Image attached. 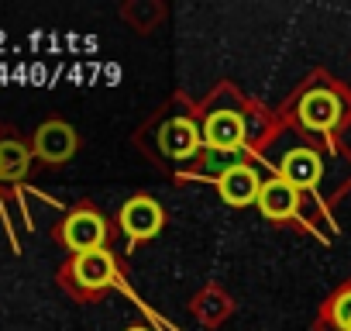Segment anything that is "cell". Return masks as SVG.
<instances>
[{
	"mask_svg": "<svg viewBox=\"0 0 351 331\" xmlns=\"http://www.w3.org/2000/svg\"><path fill=\"white\" fill-rule=\"evenodd\" d=\"M104 238H107V225H104V218H100L97 211H73V214L66 218V225H62V242H66V249H73L76 255L100 249Z\"/></svg>",
	"mask_w": 351,
	"mask_h": 331,
	"instance_id": "1",
	"label": "cell"
},
{
	"mask_svg": "<svg viewBox=\"0 0 351 331\" xmlns=\"http://www.w3.org/2000/svg\"><path fill=\"white\" fill-rule=\"evenodd\" d=\"M69 276H73L76 286H83V290H104V286L114 283L117 266H114V255H110L107 249H93V252H83V255L73 259Z\"/></svg>",
	"mask_w": 351,
	"mask_h": 331,
	"instance_id": "2",
	"label": "cell"
},
{
	"mask_svg": "<svg viewBox=\"0 0 351 331\" xmlns=\"http://www.w3.org/2000/svg\"><path fill=\"white\" fill-rule=\"evenodd\" d=\"M217 190H221V197H224L231 207H248V204H255V201H258L262 183H258V173L252 170V166L234 162V166H228V170L221 173Z\"/></svg>",
	"mask_w": 351,
	"mask_h": 331,
	"instance_id": "3",
	"label": "cell"
},
{
	"mask_svg": "<svg viewBox=\"0 0 351 331\" xmlns=\"http://www.w3.org/2000/svg\"><path fill=\"white\" fill-rule=\"evenodd\" d=\"M76 152V131L66 121H45L35 131V155L45 162H66Z\"/></svg>",
	"mask_w": 351,
	"mask_h": 331,
	"instance_id": "4",
	"label": "cell"
},
{
	"mask_svg": "<svg viewBox=\"0 0 351 331\" xmlns=\"http://www.w3.org/2000/svg\"><path fill=\"white\" fill-rule=\"evenodd\" d=\"M121 228L131 242H141V238H152L158 228H162V207L148 197H134L121 207Z\"/></svg>",
	"mask_w": 351,
	"mask_h": 331,
	"instance_id": "5",
	"label": "cell"
},
{
	"mask_svg": "<svg viewBox=\"0 0 351 331\" xmlns=\"http://www.w3.org/2000/svg\"><path fill=\"white\" fill-rule=\"evenodd\" d=\"M300 121L310 131H330L341 121V100L330 90H310L300 100Z\"/></svg>",
	"mask_w": 351,
	"mask_h": 331,
	"instance_id": "6",
	"label": "cell"
},
{
	"mask_svg": "<svg viewBox=\"0 0 351 331\" xmlns=\"http://www.w3.org/2000/svg\"><path fill=\"white\" fill-rule=\"evenodd\" d=\"M200 141H204V135H200L197 124L186 121V117L165 121V124H162V135H158V145H162V152H165L169 159H190V155H197V152H200Z\"/></svg>",
	"mask_w": 351,
	"mask_h": 331,
	"instance_id": "7",
	"label": "cell"
},
{
	"mask_svg": "<svg viewBox=\"0 0 351 331\" xmlns=\"http://www.w3.org/2000/svg\"><path fill=\"white\" fill-rule=\"evenodd\" d=\"M204 141L214 152H234V148H241V141H245V121H241V114H234V111L210 114L207 124H204Z\"/></svg>",
	"mask_w": 351,
	"mask_h": 331,
	"instance_id": "8",
	"label": "cell"
},
{
	"mask_svg": "<svg viewBox=\"0 0 351 331\" xmlns=\"http://www.w3.org/2000/svg\"><path fill=\"white\" fill-rule=\"evenodd\" d=\"M296 201H300V190L293 183H286L282 176L262 183V194H258V207L265 218H293L296 214Z\"/></svg>",
	"mask_w": 351,
	"mask_h": 331,
	"instance_id": "9",
	"label": "cell"
},
{
	"mask_svg": "<svg viewBox=\"0 0 351 331\" xmlns=\"http://www.w3.org/2000/svg\"><path fill=\"white\" fill-rule=\"evenodd\" d=\"M320 173H324V166H320V159H317L310 148H293V152L282 159V180L293 183L296 190L313 187V183L320 180Z\"/></svg>",
	"mask_w": 351,
	"mask_h": 331,
	"instance_id": "10",
	"label": "cell"
},
{
	"mask_svg": "<svg viewBox=\"0 0 351 331\" xmlns=\"http://www.w3.org/2000/svg\"><path fill=\"white\" fill-rule=\"evenodd\" d=\"M28 166H32V148L25 141H18V138H4V141H0V180H4V183L25 180Z\"/></svg>",
	"mask_w": 351,
	"mask_h": 331,
	"instance_id": "11",
	"label": "cell"
},
{
	"mask_svg": "<svg viewBox=\"0 0 351 331\" xmlns=\"http://www.w3.org/2000/svg\"><path fill=\"white\" fill-rule=\"evenodd\" d=\"M330 314H334V324H341L344 331H351V290H348V293H341V297L334 300Z\"/></svg>",
	"mask_w": 351,
	"mask_h": 331,
	"instance_id": "12",
	"label": "cell"
},
{
	"mask_svg": "<svg viewBox=\"0 0 351 331\" xmlns=\"http://www.w3.org/2000/svg\"><path fill=\"white\" fill-rule=\"evenodd\" d=\"M128 331H148V328H128Z\"/></svg>",
	"mask_w": 351,
	"mask_h": 331,
	"instance_id": "13",
	"label": "cell"
}]
</instances>
